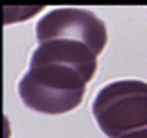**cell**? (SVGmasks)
Here are the masks:
<instances>
[{
	"label": "cell",
	"mask_w": 147,
	"mask_h": 138,
	"mask_svg": "<svg viewBox=\"0 0 147 138\" xmlns=\"http://www.w3.org/2000/svg\"><path fill=\"white\" fill-rule=\"evenodd\" d=\"M35 31L39 46L33 55L74 64L92 76L109 39L105 22L79 7L52 9L37 22Z\"/></svg>",
	"instance_id": "obj_1"
},
{
	"label": "cell",
	"mask_w": 147,
	"mask_h": 138,
	"mask_svg": "<svg viewBox=\"0 0 147 138\" xmlns=\"http://www.w3.org/2000/svg\"><path fill=\"white\" fill-rule=\"evenodd\" d=\"M92 77L74 64L31 55L30 68L18 83V96L31 110L64 114L81 105Z\"/></svg>",
	"instance_id": "obj_2"
},
{
	"label": "cell",
	"mask_w": 147,
	"mask_h": 138,
	"mask_svg": "<svg viewBox=\"0 0 147 138\" xmlns=\"http://www.w3.org/2000/svg\"><path fill=\"white\" fill-rule=\"evenodd\" d=\"M98 127L109 138H134L147 133V83L119 79L105 85L92 103Z\"/></svg>",
	"instance_id": "obj_3"
},
{
	"label": "cell",
	"mask_w": 147,
	"mask_h": 138,
	"mask_svg": "<svg viewBox=\"0 0 147 138\" xmlns=\"http://www.w3.org/2000/svg\"><path fill=\"white\" fill-rule=\"evenodd\" d=\"M134 138H147V133H145V135H142V136H134Z\"/></svg>",
	"instance_id": "obj_4"
}]
</instances>
